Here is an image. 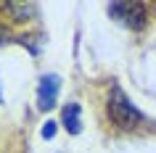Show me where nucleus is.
<instances>
[{"mask_svg": "<svg viewBox=\"0 0 156 153\" xmlns=\"http://www.w3.org/2000/svg\"><path fill=\"white\" fill-rule=\"evenodd\" d=\"M3 40H5V32H3V29H0V42H3Z\"/></svg>", "mask_w": 156, "mask_h": 153, "instance_id": "obj_6", "label": "nucleus"}, {"mask_svg": "<svg viewBox=\"0 0 156 153\" xmlns=\"http://www.w3.org/2000/svg\"><path fill=\"white\" fill-rule=\"evenodd\" d=\"M58 90H61V77L45 74L40 79V87H37V108H40V111H50V108H53Z\"/></svg>", "mask_w": 156, "mask_h": 153, "instance_id": "obj_3", "label": "nucleus"}, {"mask_svg": "<svg viewBox=\"0 0 156 153\" xmlns=\"http://www.w3.org/2000/svg\"><path fill=\"white\" fill-rule=\"evenodd\" d=\"M64 127L72 132V135H77L80 129H82V121H80V106L77 103H69L64 108Z\"/></svg>", "mask_w": 156, "mask_h": 153, "instance_id": "obj_4", "label": "nucleus"}, {"mask_svg": "<svg viewBox=\"0 0 156 153\" xmlns=\"http://www.w3.org/2000/svg\"><path fill=\"white\" fill-rule=\"evenodd\" d=\"M56 135V121H45L42 124V137H53Z\"/></svg>", "mask_w": 156, "mask_h": 153, "instance_id": "obj_5", "label": "nucleus"}, {"mask_svg": "<svg viewBox=\"0 0 156 153\" xmlns=\"http://www.w3.org/2000/svg\"><path fill=\"white\" fill-rule=\"evenodd\" d=\"M108 116L119 129H135L140 124V111L130 103V98L119 87H111L108 92Z\"/></svg>", "mask_w": 156, "mask_h": 153, "instance_id": "obj_1", "label": "nucleus"}, {"mask_svg": "<svg viewBox=\"0 0 156 153\" xmlns=\"http://www.w3.org/2000/svg\"><path fill=\"white\" fill-rule=\"evenodd\" d=\"M108 13L119 21H124L127 26H132V29H140L146 24V5H140V3H116V5L108 8Z\"/></svg>", "mask_w": 156, "mask_h": 153, "instance_id": "obj_2", "label": "nucleus"}]
</instances>
